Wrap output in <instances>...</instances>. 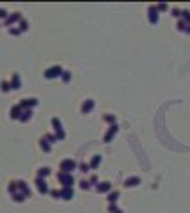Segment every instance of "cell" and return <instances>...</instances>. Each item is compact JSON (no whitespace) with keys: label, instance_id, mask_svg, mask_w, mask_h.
Listing matches in <instances>:
<instances>
[{"label":"cell","instance_id":"cell-14","mask_svg":"<svg viewBox=\"0 0 190 213\" xmlns=\"http://www.w3.org/2000/svg\"><path fill=\"white\" fill-rule=\"evenodd\" d=\"M0 18H5V11H2V9H0Z\"/></svg>","mask_w":190,"mask_h":213},{"label":"cell","instance_id":"cell-2","mask_svg":"<svg viewBox=\"0 0 190 213\" xmlns=\"http://www.w3.org/2000/svg\"><path fill=\"white\" fill-rule=\"evenodd\" d=\"M52 124L55 126V130H57V137H59V139H64V132H62V128H61L59 119H52Z\"/></svg>","mask_w":190,"mask_h":213},{"label":"cell","instance_id":"cell-1","mask_svg":"<svg viewBox=\"0 0 190 213\" xmlns=\"http://www.w3.org/2000/svg\"><path fill=\"white\" fill-rule=\"evenodd\" d=\"M59 75H62V69H61L59 66H53V68L44 71V76H46V78H55V76H59Z\"/></svg>","mask_w":190,"mask_h":213},{"label":"cell","instance_id":"cell-3","mask_svg":"<svg viewBox=\"0 0 190 213\" xmlns=\"http://www.w3.org/2000/svg\"><path fill=\"white\" fill-rule=\"evenodd\" d=\"M73 167H75V163L71 162V160H64V162L61 163V169H62L64 172H69V171H71Z\"/></svg>","mask_w":190,"mask_h":213},{"label":"cell","instance_id":"cell-6","mask_svg":"<svg viewBox=\"0 0 190 213\" xmlns=\"http://www.w3.org/2000/svg\"><path fill=\"white\" fill-rule=\"evenodd\" d=\"M16 20H20V14H18V12H14L12 16H9V18L5 20V25H11V23H14Z\"/></svg>","mask_w":190,"mask_h":213},{"label":"cell","instance_id":"cell-8","mask_svg":"<svg viewBox=\"0 0 190 213\" xmlns=\"http://www.w3.org/2000/svg\"><path fill=\"white\" fill-rule=\"evenodd\" d=\"M30 115H32L30 110H25V112H21L20 119H21V121H29V119H30Z\"/></svg>","mask_w":190,"mask_h":213},{"label":"cell","instance_id":"cell-13","mask_svg":"<svg viewBox=\"0 0 190 213\" xmlns=\"http://www.w3.org/2000/svg\"><path fill=\"white\" fill-rule=\"evenodd\" d=\"M62 80H64V82L69 80V73H62Z\"/></svg>","mask_w":190,"mask_h":213},{"label":"cell","instance_id":"cell-4","mask_svg":"<svg viewBox=\"0 0 190 213\" xmlns=\"http://www.w3.org/2000/svg\"><path fill=\"white\" fill-rule=\"evenodd\" d=\"M36 185L39 186V192H41V193H46V192H48V186L44 185V181H43L41 178H37V179H36Z\"/></svg>","mask_w":190,"mask_h":213},{"label":"cell","instance_id":"cell-10","mask_svg":"<svg viewBox=\"0 0 190 213\" xmlns=\"http://www.w3.org/2000/svg\"><path fill=\"white\" fill-rule=\"evenodd\" d=\"M9 192L12 193V195L16 193V183H14V181H12V183H9Z\"/></svg>","mask_w":190,"mask_h":213},{"label":"cell","instance_id":"cell-9","mask_svg":"<svg viewBox=\"0 0 190 213\" xmlns=\"http://www.w3.org/2000/svg\"><path fill=\"white\" fill-rule=\"evenodd\" d=\"M39 144H41V149H43V151H50V144L46 142V139H41V140H39Z\"/></svg>","mask_w":190,"mask_h":213},{"label":"cell","instance_id":"cell-11","mask_svg":"<svg viewBox=\"0 0 190 213\" xmlns=\"http://www.w3.org/2000/svg\"><path fill=\"white\" fill-rule=\"evenodd\" d=\"M9 89H11V83H7V82H2V91L7 92Z\"/></svg>","mask_w":190,"mask_h":213},{"label":"cell","instance_id":"cell-7","mask_svg":"<svg viewBox=\"0 0 190 213\" xmlns=\"http://www.w3.org/2000/svg\"><path fill=\"white\" fill-rule=\"evenodd\" d=\"M48 174H50V169H48V167H41V169H39V172H37V178L48 176Z\"/></svg>","mask_w":190,"mask_h":213},{"label":"cell","instance_id":"cell-5","mask_svg":"<svg viewBox=\"0 0 190 213\" xmlns=\"http://www.w3.org/2000/svg\"><path fill=\"white\" fill-rule=\"evenodd\" d=\"M20 87V76L18 75H12V80H11V89H18Z\"/></svg>","mask_w":190,"mask_h":213},{"label":"cell","instance_id":"cell-12","mask_svg":"<svg viewBox=\"0 0 190 213\" xmlns=\"http://www.w3.org/2000/svg\"><path fill=\"white\" fill-rule=\"evenodd\" d=\"M27 30V21L25 20H20V32Z\"/></svg>","mask_w":190,"mask_h":213}]
</instances>
